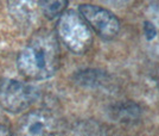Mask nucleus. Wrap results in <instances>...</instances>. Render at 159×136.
Returning a JSON list of instances; mask_svg holds the SVG:
<instances>
[{"instance_id":"1","label":"nucleus","mask_w":159,"mask_h":136,"mask_svg":"<svg viewBox=\"0 0 159 136\" xmlns=\"http://www.w3.org/2000/svg\"><path fill=\"white\" fill-rule=\"evenodd\" d=\"M61 50L57 36L48 29H40L31 36L18 55L20 74L30 80L51 78L60 67Z\"/></svg>"},{"instance_id":"7","label":"nucleus","mask_w":159,"mask_h":136,"mask_svg":"<svg viewBox=\"0 0 159 136\" xmlns=\"http://www.w3.org/2000/svg\"><path fill=\"white\" fill-rule=\"evenodd\" d=\"M68 0H38V7L48 19H55L66 11Z\"/></svg>"},{"instance_id":"4","label":"nucleus","mask_w":159,"mask_h":136,"mask_svg":"<svg viewBox=\"0 0 159 136\" xmlns=\"http://www.w3.org/2000/svg\"><path fill=\"white\" fill-rule=\"evenodd\" d=\"M79 12L101 38L111 41L115 38L120 31L119 19L109 10L96 5L82 4L79 7Z\"/></svg>"},{"instance_id":"5","label":"nucleus","mask_w":159,"mask_h":136,"mask_svg":"<svg viewBox=\"0 0 159 136\" xmlns=\"http://www.w3.org/2000/svg\"><path fill=\"white\" fill-rule=\"evenodd\" d=\"M52 117L43 111H31L19 119L18 129L23 135H45L53 129Z\"/></svg>"},{"instance_id":"2","label":"nucleus","mask_w":159,"mask_h":136,"mask_svg":"<svg viewBox=\"0 0 159 136\" xmlns=\"http://www.w3.org/2000/svg\"><path fill=\"white\" fill-rule=\"evenodd\" d=\"M57 37L70 51L83 54L93 43V34L90 27L80 12L74 10L64 11L58 17Z\"/></svg>"},{"instance_id":"3","label":"nucleus","mask_w":159,"mask_h":136,"mask_svg":"<svg viewBox=\"0 0 159 136\" xmlns=\"http://www.w3.org/2000/svg\"><path fill=\"white\" fill-rule=\"evenodd\" d=\"M38 90L26 82L13 79L0 80V104L12 114L27 110L38 99Z\"/></svg>"},{"instance_id":"8","label":"nucleus","mask_w":159,"mask_h":136,"mask_svg":"<svg viewBox=\"0 0 159 136\" xmlns=\"http://www.w3.org/2000/svg\"><path fill=\"white\" fill-rule=\"evenodd\" d=\"M144 32H145V37L148 41H152L153 38L157 36V29L153 25L151 22H145L144 23Z\"/></svg>"},{"instance_id":"6","label":"nucleus","mask_w":159,"mask_h":136,"mask_svg":"<svg viewBox=\"0 0 159 136\" xmlns=\"http://www.w3.org/2000/svg\"><path fill=\"white\" fill-rule=\"evenodd\" d=\"M7 4L12 18L21 25L30 24L38 8V0H7Z\"/></svg>"},{"instance_id":"9","label":"nucleus","mask_w":159,"mask_h":136,"mask_svg":"<svg viewBox=\"0 0 159 136\" xmlns=\"http://www.w3.org/2000/svg\"><path fill=\"white\" fill-rule=\"evenodd\" d=\"M102 1L111 4V5H115V6H124V5L131 4L133 0H102Z\"/></svg>"}]
</instances>
